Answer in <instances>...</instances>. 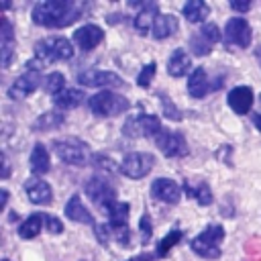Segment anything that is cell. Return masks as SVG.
Instances as JSON below:
<instances>
[{"label":"cell","instance_id":"17","mask_svg":"<svg viewBox=\"0 0 261 261\" xmlns=\"http://www.w3.org/2000/svg\"><path fill=\"white\" fill-rule=\"evenodd\" d=\"M24 190L33 204L45 206V204H51V200H53V190L45 179H29L24 184Z\"/></svg>","mask_w":261,"mask_h":261},{"label":"cell","instance_id":"21","mask_svg":"<svg viewBox=\"0 0 261 261\" xmlns=\"http://www.w3.org/2000/svg\"><path fill=\"white\" fill-rule=\"evenodd\" d=\"M190 67H192V59L184 49H175L167 59V73L173 77L186 75L190 71Z\"/></svg>","mask_w":261,"mask_h":261},{"label":"cell","instance_id":"15","mask_svg":"<svg viewBox=\"0 0 261 261\" xmlns=\"http://www.w3.org/2000/svg\"><path fill=\"white\" fill-rule=\"evenodd\" d=\"M253 100H255L253 98V90L249 86L232 88L228 92V98H226V102H228V106L232 108L234 114H247L251 110V106H253Z\"/></svg>","mask_w":261,"mask_h":261},{"label":"cell","instance_id":"45","mask_svg":"<svg viewBox=\"0 0 261 261\" xmlns=\"http://www.w3.org/2000/svg\"><path fill=\"white\" fill-rule=\"evenodd\" d=\"M2 261H10V259H2Z\"/></svg>","mask_w":261,"mask_h":261},{"label":"cell","instance_id":"30","mask_svg":"<svg viewBox=\"0 0 261 261\" xmlns=\"http://www.w3.org/2000/svg\"><path fill=\"white\" fill-rule=\"evenodd\" d=\"M63 90H65V77H63V73L53 71V73H49V75L45 77V92H47V94H51V96L55 98V96L61 94Z\"/></svg>","mask_w":261,"mask_h":261},{"label":"cell","instance_id":"42","mask_svg":"<svg viewBox=\"0 0 261 261\" xmlns=\"http://www.w3.org/2000/svg\"><path fill=\"white\" fill-rule=\"evenodd\" d=\"M126 261H155V257H153V255H149V253H143V255H137V257L126 259Z\"/></svg>","mask_w":261,"mask_h":261},{"label":"cell","instance_id":"4","mask_svg":"<svg viewBox=\"0 0 261 261\" xmlns=\"http://www.w3.org/2000/svg\"><path fill=\"white\" fill-rule=\"evenodd\" d=\"M222 239H224V228L220 224H208L192 241V251L204 259H216V257H220V241Z\"/></svg>","mask_w":261,"mask_h":261},{"label":"cell","instance_id":"27","mask_svg":"<svg viewBox=\"0 0 261 261\" xmlns=\"http://www.w3.org/2000/svg\"><path fill=\"white\" fill-rule=\"evenodd\" d=\"M128 212H130V206L128 202H116L110 212H108V218H110V226L112 228H120V226H126V220H128Z\"/></svg>","mask_w":261,"mask_h":261},{"label":"cell","instance_id":"1","mask_svg":"<svg viewBox=\"0 0 261 261\" xmlns=\"http://www.w3.org/2000/svg\"><path fill=\"white\" fill-rule=\"evenodd\" d=\"M82 12L84 4H73L67 0H43L33 6V22H37L39 27L61 29L82 16Z\"/></svg>","mask_w":261,"mask_h":261},{"label":"cell","instance_id":"34","mask_svg":"<svg viewBox=\"0 0 261 261\" xmlns=\"http://www.w3.org/2000/svg\"><path fill=\"white\" fill-rule=\"evenodd\" d=\"M155 71H157L155 61L147 63V65L139 71V75H137V84H139L141 88H149V86H151V82H153V77H155Z\"/></svg>","mask_w":261,"mask_h":261},{"label":"cell","instance_id":"23","mask_svg":"<svg viewBox=\"0 0 261 261\" xmlns=\"http://www.w3.org/2000/svg\"><path fill=\"white\" fill-rule=\"evenodd\" d=\"M177 29H179L177 16H173V14H159L157 20H155V27H153V37L157 41H163V39L171 37Z\"/></svg>","mask_w":261,"mask_h":261},{"label":"cell","instance_id":"46","mask_svg":"<svg viewBox=\"0 0 261 261\" xmlns=\"http://www.w3.org/2000/svg\"><path fill=\"white\" fill-rule=\"evenodd\" d=\"M259 63H261V55H259Z\"/></svg>","mask_w":261,"mask_h":261},{"label":"cell","instance_id":"19","mask_svg":"<svg viewBox=\"0 0 261 261\" xmlns=\"http://www.w3.org/2000/svg\"><path fill=\"white\" fill-rule=\"evenodd\" d=\"M210 80H208V75H206V69L204 67H196L192 73H190V77H188V92H190V96L192 98H204L208 92H210Z\"/></svg>","mask_w":261,"mask_h":261},{"label":"cell","instance_id":"32","mask_svg":"<svg viewBox=\"0 0 261 261\" xmlns=\"http://www.w3.org/2000/svg\"><path fill=\"white\" fill-rule=\"evenodd\" d=\"M198 35H200L204 41H208L210 45H214V43L220 41V29H218V24H214V22H204Z\"/></svg>","mask_w":261,"mask_h":261},{"label":"cell","instance_id":"41","mask_svg":"<svg viewBox=\"0 0 261 261\" xmlns=\"http://www.w3.org/2000/svg\"><path fill=\"white\" fill-rule=\"evenodd\" d=\"M8 173H10V165H8V157H6V153H4V155H2V179H6Z\"/></svg>","mask_w":261,"mask_h":261},{"label":"cell","instance_id":"37","mask_svg":"<svg viewBox=\"0 0 261 261\" xmlns=\"http://www.w3.org/2000/svg\"><path fill=\"white\" fill-rule=\"evenodd\" d=\"M112 237L120 247H128L130 245V230L128 226H120V228H112Z\"/></svg>","mask_w":261,"mask_h":261},{"label":"cell","instance_id":"9","mask_svg":"<svg viewBox=\"0 0 261 261\" xmlns=\"http://www.w3.org/2000/svg\"><path fill=\"white\" fill-rule=\"evenodd\" d=\"M251 39H253L251 24L243 16H232V18L226 20V27H224L226 45H237L241 49H247L251 45Z\"/></svg>","mask_w":261,"mask_h":261},{"label":"cell","instance_id":"2","mask_svg":"<svg viewBox=\"0 0 261 261\" xmlns=\"http://www.w3.org/2000/svg\"><path fill=\"white\" fill-rule=\"evenodd\" d=\"M71 55H73V45H71L69 39H65V37H47V39L37 41L35 59H31L27 63V67L39 71L43 65L53 63V61L71 59Z\"/></svg>","mask_w":261,"mask_h":261},{"label":"cell","instance_id":"44","mask_svg":"<svg viewBox=\"0 0 261 261\" xmlns=\"http://www.w3.org/2000/svg\"><path fill=\"white\" fill-rule=\"evenodd\" d=\"M253 124L257 126V130H261V112H257V114H253Z\"/></svg>","mask_w":261,"mask_h":261},{"label":"cell","instance_id":"7","mask_svg":"<svg viewBox=\"0 0 261 261\" xmlns=\"http://www.w3.org/2000/svg\"><path fill=\"white\" fill-rule=\"evenodd\" d=\"M155 165V157L151 153H143V151H135L124 155V159L120 161V173L130 177V179H141L145 177Z\"/></svg>","mask_w":261,"mask_h":261},{"label":"cell","instance_id":"40","mask_svg":"<svg viewBox=\"0 0 261 261\" xmlns=\"http://www.w3.org/2000/svg\"><path fill=\"white\" fill-rule=\"evenodd\" d=\"M230 8H232V10H237V12H247V10L251 8V2H247V0H245V2L232 0V2H230Z\"/></svg>","mask_w":261,"mask_h":261},{"label":"cell","instance_id":"39","mask_svg":"<svg viewBox=\"0 0 261 261\" xmlns=\"http://www.w3.org/2000/svg\"><path fill=\"white\" fill-rule=\"evenodd\" d=\"M45 226H47V230L53 232V234H59V232L63 230L61 220H57L55 216H49V214H45Z\"/></svg>","mask_w":261,"mask_h":261},{"label":"cell","instance_id":"28","mask_svg":"<svg viewBox=\"0 0 261 261\" xmlns=\"http://www.w3.org/2000/svg\"><path fill=\"white\" fill-rule=\"evenodd\" d=\"M179 241H181V230H179V228H171V230L159 241L155 255H157V257H165L175 245H179Z\"/></svg>","mask_w":261,"mask_h":261},{"label":"cell","instance_id":"36","mask_svg":"<svg viewBox=\"0 0 261 261\" xmlns=\"http://www.w3.org/2000/svg\"><path fill=\"white\" fill-rule=\"evenodd\" d=\"M190 45H192V51H194L196 55H208L210 49H212V45H210L208 41H204L200 35L192 37V39H190Z\"/></svg>","mask_w":261,"mask_h":261},{"label":"cell","instance_id":"26","mask_svg":"<svg viewBox=\"0 0 261 261\" xmlns=\"http://www.w3.org/2000/svg\"><path fill=\"white\" fill-rule=\"evenodd\" d=\"M43 222H45V216H43V214H31V216L18 226V237H20V239H35V237L41 232Z\"/></svg>","mask_w":261,"mask_h":261},{"label":"cell","instance_id":"35","mask_svg":"<svg viewBox=\"0 0 261 261\" xmlns=\"http://www.w3.org/2000/svg\"><path fill=\"white\" fill-rule=\"evenodd\" d=\"M161 108H163V116H167L169 120H181V112L175 108L169 96H161Z\"/></svg>","mask_w":261,"mask_h":261},{"label":"cell","instance_id":"33","mask_svg":"<svg viewBox=\"0 0 261 261\" xmlns=\"http://www.w3.org/2000/svg\"><path fill=\"white\" fill-rule=\"evenodd\" d=\"M153 237V222H151V216L149 214H143L141 220H139V239H141V245H147Z\"/></svg>","mask_w":261,"mask_h":261},{"label":"cell","instance_id":"10","mask_svg":"<svg viewBox=\"0 0 261 261\" xmlns=\"http://www.w3.org/2000/svg\"><path fill=\"white\" fill-rule=\"evenodd\" d=\"M155 145L159 147V151L165 157H184L190 151L184 135L181 133H175V130H169V128H163L155 137Z\"/></svg>","mask_w":261,"mask_h":261},{"label":"cell","instance_id":"11","mask_svg":"<svg viewBox=\"0 0 261 261\" xmlns=\"http://www.w3.org/2000/svg\"><path fill=\"white\" fill-rule=\"evenodd\" d=\"M77 82L82 86L90 88H122L124 82L118 73L114 71H104V69H88L77 75Z\"/></svg>","mask_w":261,"mask_h":261},{"label":"cell","instance_id":"20","mask_svg":"<svg viewBox=\"0 0 261 261\" xmlns=\"http://www.w3.org/2000/svg\"><path fill=\"white\" fill-rule=\"evenodd\" d=\"M157 16H159V10H157V4H153V2H149L137 16H135V20H133V27L141 33V35H147L149 31H153V27H155V20H157Z\"/></svg>","mask_w":261,"mask_h":261},{"label":"cell","instance_id":"31","mask_svg":"<svg viewBox=\"0 0 261 261\" xmlns=\"http://www.w3.org/2000/svg\"><path fill=\"white\" fill-rule=\"evenodd\" d=\"M186 190H188V194H190L192 198L198 200L200 206H208V204H212V192H210V188H208L206 184H200L196 190H192V188L186 184Z\"/></svg>","mask_w":261,"mask_h":261},{"label":"cell","instance_id":"38","mask_svg":"<svg viewBox=\"0 0 261 261\" xmlns=\"http://www.w3.org/2000/svg\"><path fill=\"white\" fill-rule=\"evenodd\" d=\"M110 237H112V226H110V224H98V226H96V239H98L102 245H108Z\"/></svg>","mask_w":261,"mask_h":261},{"label":"cell","instance_id":"16","mask_svg":"<svg viewBox=\"0 0 261 261\" xmlns=\"http://www.w3.org/2000/svg\"><path fill=\"white\" fill-rule=\"evenodd\" d=\"M14 47H16V39H14V33H12V24H10L8 18H2V29H0V59H2V67L4 69L12 61Z\"/></svg>","mask_w":261,"mask_h":261},{"label":"cell","instance_id":"24","mask_svg":"<svg viewBox=\"0 0 261 261\" xmlns=\"http://www.w3.org/2000/svg\"><path fill=\"white\" fill-rule=\"evenodd\" d=\"M86 94L84 90H77V88H65L61 94H57L53 98L55 106L61 108V110H71V108H77L82 102H84Z\"/></svg>","mask_w":261,"mask_h":261},{"label":"cell","instance_id":"6","mask_svg":"<svg viewBox=\"0 0 261 261\" xmlns=\"http://www.w3.org/2000/svg\"><path fill=\"white\" fill-rule=\"evenodd\" d=\"M53 151L57 153V157L69 165H84L90 157V149L86 143L67 137V139H55L53 141Z\"/></svg>","mask_w":261,"mask_h":261},{"label":"cell","instance_id":"12","mask_svg":"<svg viewBox=\"0 0 261 261\" xmlns=\"http://www.w3.org/2000/svg\"><path fill=\"white\" fill-rule=\"evenodd\" d=\"M39 84H41L39 71L29 69V71H24L22 75H18V77L12 82V86L8 88L6 94H8V98H12V100H22V98L31 96V94L39 88Z\"/></svg>","mask_w":261,"mask_h":261},{"label":"cell","instance_id":"3","mask_svg":"<svg viewBox=\"0 0 261 261\" xmlns=\"http://www.w3.org/2000/svg\"><path fill=\"white\" fill-rule=\"evenodd\" d=\"M88 106L96 116H118L130 108V102L112 90H102L88 98Z\"/></svg>","mask_w":261,"mask_h":261},{"label":"cell","instance_id":"22","mask_svg":"<svg viewBox=\"0 0 261 261\" xmlns=\"http://www.w3.org/2000/svg\"><path fill=\"white\" fill-rule=\"evenodd\" d=\"M51 167V161H49V151L43 143H35L33 151H31V171L35 175H45Z\"/></svg>","mask_w":261,"mask_h":261},{"label":"cell","instance_id":"14","mask_svg":"<svg viewBox=\"0 0 261 261\" xmlns=\"http://www.w3.org/2000/svg\"><path fill=\"white\" fill-rule=\"evenodd\" d=\"M102 39H104V31L98 24H84L73 33V43L82 51H92Z\"/></svg>","mask_w":261,"mask_h":261},{"label":"cell","instance_id":"29","mask_svg":"<svg viewBox=\"0 0 261 261\" xmlns=\"http://www.w3.org/2000/svg\"><path fill=\"white\" fill-rule=\"evenodd\" d=\"M63 120H65V118H63V114H59V112H45V114H41V116L35 120L33 126H35L37 130H49V128L59 126Z\"/></svg>","mask_w":261,"mask_h":261},{"label":"cell","instance_id":"13","mask_svg":"<svg viewBox=\"0 0 261 261\" xmlns=\"http://www.w3.org/2000/svg\"><path fill=\"white\" fill-rule=\"evenodd\" d=\"M151 196L159 202H165V204H177L179 198H181V190L179 186L169 179V177H157L153 184H151Z\"/></svg>","mask_w":261,"mask_h":261},{"label":"cell","instance_id":"5","mask_svg":"<svg viewBox=\"0 0 261 261\" xmlns=\"http://www.w3.org/2000/svg\"><path fill=\"white\" fill-rule=\"evenodd\" d=\"M84 192L104 214H108L110 208L116 204V190L112 188L110 181H106L102 177H90L84 186Z\"/></svg>","mask_w":261,"mask_h":261},{"label":"cell","instance_id":"8","mask_svg":"<svg viewBox=\"0 0 261 261\" xmlns=\"http://www.w3.org/2000/svg\"><path fill=\"white\" fill-rule=\"evenodd\" d=\"M161 120L155 114H137L130 116L124 126L122 133L126 137H157L161 133Z\"/></svg>","mask_w":261,"mask_h":261},{"label":"cell","instance_id":"43","mask_svg":"<svg viewBox=\"0 0 261 261\" xmlns=\"http://www.w3.org/2000/svg\"><path fill=\"white\" fill-rule=\"evenodd\" d=\"M0 196H2V204H0V206H2V210H4V208H6V202H8V190L2 188V190H0Z\"/></svg>","mask_w":261,"mask_h":261},{"label":"cell","instance_id":"25","mask_svg":"<svg viewBox=\"0 0 261 261\" xmlns=\"http://www.w3.org/2000/svg\"><path fill=\"white\" fill-rule=\"evenodd\" d=\"M181 14L186 16L188 22L196 24V22H204L206 20V16L210 14V8L202 0H188L184 4V8H181Z\"/></svg>","mask_w":261,"mask_h":261},{"label":"cell","instance_id":"18","mask_svg":"<svg viewBox=\"0 0 261 261\" xmlns=\"http://www.w3.org/2000/svg\"><path fill=\"white\" fill-rule=\"evenodd\" d=\"M63 212H65V216H67L69 220H73V222H82V224H92V222H94L92 212L86 208V204L82 202V198H80L77 194H73V196L67 200Z\"/></svg>","mask_w":261,"mask_h":261}]
</instances>
